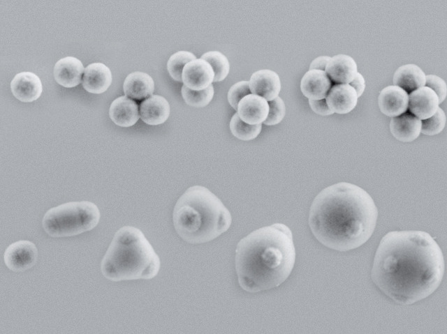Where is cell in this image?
Returning <instances> with one entry per match:
<instances>
[{
  "mask_svg": "<svg viewBox=\"0 0 447 334\" xmlns=\"http://www.w3.org/2000/svg\"><path fill=\"white\" fill-rule=\"evenodd\" d=\"M214 73L210 64L200 58L185 65L182 74L184 85L190 89L200 91L207 88L214 81Z\"/></svg>",
  "mask_w": 447,
  "mask_h": 334,
  "instance_id": "cell-8",
  "label": "cell"
},
{
  "mask_svg": "<svg viewBox=\"0 0 447 334\" xmlns=\"http://www.w3.org/2000/svg\"><path fill=\"white\" fill-rule=\"evenodd\" d=\"M251 93L249 81H240L232 85L228 92V100L230 106L237 110L239 102Z\"/></svg>",
  "mask_w": 447,
  "mask_h": 334,
  "instance_id": "cell-30",
  "label": "cell"
},
{
  "mask_svg": "<svg viewBox=\"0 0 447 334\" xmlns=\"http://www.w3.org/2000/svg\"><path fill=\"white\" fill-rule=\"evenodd\" d=\"M100 218V211L94 203L70 202L49 209L43 216L42 225L52 237H68L91 231L98 224Z\"/></svg>",
  "mask_w": 447,
  "mask_h": 334,
  "instance_id": "cell-6",
  "label": "cell"
},
{
  "mask_svg": "<svg viewBox=\"0 0 447 334\" xmlns=\"http://www.w3.org/2000/svg\"><path fill=\"white\" fill-rule=\"evenodd\" d=\"M38 256V249L33 242L20 240L8 246L3 254V260L10 271L22 272L36 264Z\"/></svg>",
  "mask_w": 447,
  "mask_h": 334,
  "instance_id": "cell-7",
  "label": "cell"
},
{
  "mask_svg": "<svg viewBox=\"0 0 447 334\" xmlns=\"http://www.w3.org/2000/svg\"><path fill=\"white\" fill-rule=\"evenodd\" d=\"M177 234L186 242L200 244L214 240L230 227V213L209 189L193 185L177 201L173 213Z\"/></svg>",
  "mask_w": 447,
  "mask_h": 334,
  "instance_id": "cell-4",
  "label": "cell"
},
{
  "mask_svg": "<svg viewBox=\"0 0 447 334\" xmlns=\"http://www.w3.org/2000/svg\"><path fill=\"white\" fill-rule=\"evenodd\" d=\"M425 77L424 71L418 66L407 63L397 68L393 75V85L411 93L425 86Z\"/></svg>",
  "mask_w": 447,
  "mask_h": 334,
  "instance_id": "cell-23",
  "label": "cell"
},
{
  "mask_svg": "<svg viewBox=\"0 0 447 334\" xmlns=\"http://www.w3.org/2000/svg\"><path fill=\"white\" fill-rule=\"evenodd\" d=\"M112 81L110 69L104 63L96 62L86 67L82 84L87 91L101 94L109 88Z\"/></svg>",
  "mask_w": 447,
  "mask_h": 334,
  "instance_id": "cell-15",
  "label": "cell"
},
{
  "mask_svg": "<svg viewBox=\"0 0 447 334\" xmlns=\"http://www.w3.org/2000/svg\"><path fill=\"white\" fill-rule=\"evenodd\" d=\"M325 72L331 82L349 84L358 73V66L351 56L339 54L330 57Z\"/></svg>",
  "mask_w": 447,
  "mask_h": 334,
  "instance_id": "cell-17",
  "label": "cell"
},
{
  "mask_svg": "<svg viewBox=\"0 0 447 334\" xmlns=\"http://www.w3.org/2000/svg\"><path fill=\"white\" fill-rule=\"evenodd\" d=\"M444 267L442 251L430 234L391 231L378 245L371 278L395 303L411 305L435 291L442 281Z\"/></svg>",
  "mask_w": 447,
  "mask_h": 334,
  "instance_id": "cell-1",
  "label": "cell"
},
{
  "mask_svg": "<svg viewBox=\"0 0 447 334\" xmlns=\"http://www.w3.org/2000/svg\"><path fill=\"white\" fill-rule=\"evenodd\" d=\"M10 89L15 98L20 101L31 103L39 98L43 91V85L35 73L21 72L12 79Z\"/></svg>",
  "mask_w": 447,
  "mask_h": 334,
  "instance_id": "cell-12",
  "label": "cell"
},
{
  "mask_svg": "<svg viewBox=\"0 0 447 334\" xmlns=\"http://www.w3.org/2000/svg\"><path fill=\"white\" fill-rule=\"evenodd\" d=\"M110 119L120 127H130L138 121L139 110L137 103L127 96L115 99L109 108Z\"/></svg>",
  "mask_w": 447,
  "mask_h": 334,
  "instance_id": "cell-21",
  "label": "cell"
},
{
  "mask_svg": "<svg viewBox=\"0 0 447 334\" xmlns=\"http://www.w3.org/2000/svg\"><path fill=\"white\" fill-rule=\"evenodd\" d=\"M249 84L253 94L263 97L268 102L279 96L281 87L279 76L270 69H261L254 72Z\"/></svg>",
  "mask_w": 447,
  "mask_h": 334,
  "instance_id": "cell-11",
  "label": "cell"
},
{
  "mask_svg": "<svg viewBox=\"0 0 447 334\" xmlns=\"http://www.w3.org/2000/svg\"><path fill=\"white\" fill-rule=\"evenodd\" d=\"M230 130L237 139L243 141H250L256 138L260 134L262 125H251L244 122L235 113L230 121Z\"/></svg>",
  "mask_w": 447,
  "mask_h": 334,
  "instance_id": "cell-25",
  "label": "cell"
},
{
  "mask_svg": "<svg viewBox=\"0 0 447 334\" xmlns=\"http://www.w3.org/2000/svg\"><path fill=\"white\" fill-rule=\"evenodd\" d=\"M237 112L244 122L251 125L261 124L268 114V102L261 96L250 93L239 102Z\"/></svg>",
  "mask_w": 447,
  "mask_h": 334,
  "instance_id": "cell-14",
  "label": "cell"
},
{
  "mask_svg": "<svg viewBox=\"0 0 447 334\" xmlns=\"http://www.w3.org/2000/svg\"><path fill=\"white\" fill-rule=\"evenodd\" d=\"M425 86L431 89L437 96L439 103L444 102L447 95V85L440 77L430 74L425 77Z\"/></svg>",
  "mask_w": 447,
  "mask_h": 334,
  "instance_id": "cell-31",
  "label": "cell"
},
{
  "mask_svg": "<svg viewBox=\"0 0 447 334\" xmlns=\"http://www.w3.org/2000/svg\"><path fill=\"white\" fill-rule=\"evenodd\" d=\"M269 112L263 123L267 126H274L279 123L285 116L286 105L281 98L277 97L268 102Z\"/></svg>",
  "mask_w": 447,
  "mask_h": 334,
  "instance_id": "cell-29",
  "label": "cell"
},
{
  "mask_svg": "<svg viewBox=\"0 0 447 334\" xmlns=\"http://www.w3.org/2000/svg\"><path fill=\"white\" fill-rule=\"evenodd\" d=\"M201 59L207 61L212 66L214 73V82L223 81L230 71V63L228 58L221 52L217 50L204 53Z\"/></svg>",
  "mask_w": 447,
  "mask_h": 334,
  "instance_id": "cell-24",
  "label": "cell"
},
{
  "mask_svg": "<svg viewBox=\"0 0 447 334\" xmlns=\"http://www.w3.org/2000/svg\"><path fill=\"white\" fill-rule=\"evenodd\" d=\"M378 105L380 111L387 116H400L408 109L409 94L397 86H387L379 94Z\"/></svg>",
  "mask_w": 447,
  "mask_h": 334,
  "instance_id": "cell-9",
  "label": "cell"
},
{
  "mask_svg": "<svg viewBox=\"0 0 447 334\" xmlns=\"http://www.w3.org/2000/svg\"><path fill=\"white\" fill-rule=\"evenodd\" d=\"M196 59L191 52L180 50L172 54L167 62V70L170 77L177 82H182V74L186 63Z\"/></svg>",
  "mask_w": 447,
  "mask_h": 334,
  "instance_id": "cell-27",
  "label": "cell"
},
{
  "mask_svg": "<svg viewBox=\"0 0 447 334\" xmlns=\"http://www.w3.org/2000/svg\"><path fill=\"white\" fill-rule=\"evenodd\" d=\"M421 120L410 112L392 117L390 121V132L398 141L411 142L416 139L421 133Z\"/></svg>",
  "mask_w": 447,
  "mask_h": 334,
  "instance_id": "cell-20",
  "label": "cell"
},
{
  "mask_svg": "<svg viewBox=\"0 0 447 334\" xmlns=\"http://www.w3.org/2000/svg\"><path fill=\"white\" fill-rule=\"evenodd\" d=\"M332 86L326 73L319 70H309L300 81V90L309 100L325 99Z\"/></svg>",
  "mask_w": 447,
  "mask_h": 334,
  "instance_id": "cell-16",
  "label": "cell"
},
{
  "mask_svg": "<svg viewBox=\"0 0 447 334\" xmlns=\"http://www.w3.org/2000/svg\"><path fill=\"white\" fill-rule=\"evenodd\" d=\"M124 93L127 97L142 100L149 97L154 91V82L146 73L135 71L129 74L123 84Z\"/></svg>",
  "mask_w": 447,
  "mask_h": 334,
  "instance_id": "cell-22",
  "label": "cell"
},
{
  "mask_svg": "<svg viewBox=\"0 0 447 334\" xmlns=\"http://www.w3.org/2000/svg\"><path fill=\"white\" fill-rule=\"evenodd\" d=\"M295 255L292 231L286 225L274 223L253 231L235 250L240 287L256 293L279 286L291 273Z\"/></svg>",
  "mask_w": 447,
  "mask_h": 334,
  "instance_id": "cell-3",
  "label": "cell"
},
{
  "mask_svg": "<svg viewBox=\"0 0 447 334\" xmlns=\"http://www.w3.org/2000/svg\"><path fill=\"white\" fill-rule=\"evenodd\" d=\"M377 218L376 206L367 191L357 185L339 182L316 196L309 210V226L322 245L346 252L370 238Z\"/></svg>",
  "mask_w": 447,
  "mask_h": 334,
  "instance_id": "cell-2",
  "label": "cell"
},
{
  "mask_svg": "<svg viewBox=\"0 0 447 334\" xmlns=\"http://www.w3.org/2000/svg\"><path fill=\"white\" fill-rule=\"evenodd\" d=\"M330 59V57L328 56H319L315 58L309 65V70H319L325 71Z\"/></svg>",
  "mask_w": 447,
  "mask_h": 334,
  "instance_id": "cell-34",
  "label": "cell"
},
{
  "mask_svg": "<svg viewBox=\"0 0 447 334\" xmlns=\"http://www.w3.org/2000/svg\"><path fill=\"white\" fill-rule=\"evenodd\" d=\"M437 94L429 87H420L409 95L408 109L420 120L431 117L439 107Z\"/></svg>",
  "mask_w": 447,
  "mask_h": 334,
  "instance_id": "cell-10",
  "label": "cell"
},
{
  "mask_svg": "<svg viewBox=\"0 0 447 334\" xmlns=\"http://www.w3.org/2000/svg\"><path fill=\"white\" fill-rule=\"evenodd\" d=\"M349 84L354 89L358 98L363 94L365 89V80L361 73L358 72L353 79Z\"/></svg>",
  "mask_w": 447,
  "mask_h": 334,
  "instance_id": "cell-33",
  "label": "cell"
},
{
  "mask_svg": "<svg viewBox=\"0 0 447 334\" xmlns=\"http://www.w3.org/2000/svg\"><path fill=\"white\" fill-rule=\"evenodd\" d=\"M161 267L158 255L139 229L124 226L119 229L101 261V271L109 280H149Z\"/></svg>",
  "mask_w": 447,
  "mask_h": 334,
  "instance_id": "cell-5",
  "label": "cell"
},
{
  "mask_svg": "<svg viewBox=\"0 0 447 334\" xmlns=\"http://www.w3.org/2000/svg\"><path fill=\"white\" fill-rule=\"evenodd\" d=\"M170 107L168 100L159 95H152L140 105V117L148 125L163 123L169 117Z\"/></svg>",
  "mask_w": 447,
  "mask_h": 334,
  "instance_id": "cell-19",
  "label": "cell"
},
{
  "mask_svg": "<svg viewBox=\"0 0 447 334\" xmlns=\"http://www.w3.org/2000/svg\"><path fill=\"white\" fill-rule=\"evenodd\" d=\"M358 96L349 84H336L331 86L325 98L328 107L334 112L345 114L351 112L358 103Z\"/></svg>",
  "mask_w": 447,
  "mask_h": 334,
  "instance_id": "cell-13",
  "label": "cell"
},
{
  "mask_svg": "<svg viewBox=\"0 0 447 334\" xmlns=\"http://www.w3.org/2000/svg\"><path fill=\"white\" fill-rule=\"evenodd\" d=\"M309 105L316 114L321 116H329L334 112L328 107L325 98L321 100H309Z\"/></svg>",
  "mask_w": 447,
  "mask_h": 334,
  "instance_id": "cell-32",
  "label": "cell"
},
{
  "mask_svg": "<svg viewBox=\"0 0 447 334\" xmlns=\"http://www.w3.org/2000/svg\"><path fill=\"white\" fill-rule=\"evenodd\" d=\"M446 122V114L439 107L431 117L421 121V133L429 136L438 135L444 130Z\"/></svg>",
  "mask_w": 447,
  "mask_h": 334,
  "instance_id": "cell-28",
  "label": "cell"
},
{
  "mask_svg": "<svg viewBox=\"0 0 447 334\" xmlns=\"http://www.w3.org/2000/svg\"><path fill=\"white\" fill-rule=\"evenodd\" d=\"M84 66L76 57L66 56L56 62L54 67L55 81L64 87L72 88L81 81Z\"/></svg>",
  "mask_w": 447,
  "mask_h": 334,
  "instance_id": "cell-18",
  "label": "cell"
},
{
  "mask_svg": "<svg viewBox=\"0 0 447 334\" xmlns=\"http://www.w3.org/2000/svg\"><path fill=\"white\" fill-rule=\"evenodd\" d=\"M181 93L185 103L189 106L203 107L207 106L212 100L214 89L212 84L200 91L192 90L183 85Z\"/></svg>",
  "mask_w": 447,
  "mask_h": 334,
  "instance_id": "cell-26",
  "label": "cell"
}]
</instances>
